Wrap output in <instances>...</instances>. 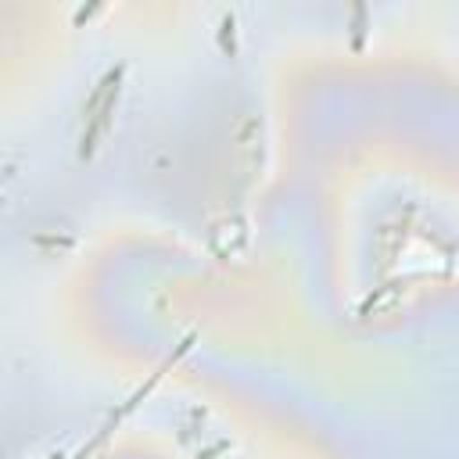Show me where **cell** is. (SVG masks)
Wrapping results in <instances>:
<instances>
[{"instance_id":"6da1fadb","label":"cell","mask_w":459,"mask_h":459,"mask_svg":"<svg viewBox=\"0 0 459 459\" xmlns=\"http://www.w3.org/2000/svg\"><path fill=\"white\" fill-rule=\"evenodd\" d=\"M122 75H126V65L108 68V72L100 75V82H97V90H93L86 111H82V115H86V126H82V136H79V154H82V158L93 154L97 136L108 129V115L115 111V100H118V90H122Z\"/></svg>"}]
</instances>
